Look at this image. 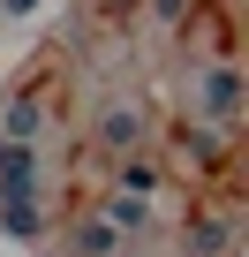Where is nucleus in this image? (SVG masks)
<instances>
[{"mask_svg": "<svg viewBox=\"0 0 249 257\" xmlns=\"http://www.w3.org/2000/svg\"><path fill=\"white\" fill-rule=\"evenodd\" d=\"M76 249H83V257H106V249H113V219H98V227H83V234H76Z\"/></svg>", "mask_w": 249, "mask_h": 257, "instance_id": "1a4fd4ad", "label": "nucleus"}, {"mask_svg": "<svg viewBox=\"0 0 249 257\" xmlns=\"http://www.w3.org/2000/svg\"><path fill=\"white\" fill-rule=\"evenodd\" d=\"M121 189H129V197H151V189H159V174H151L144 159H121Z\"/></svg>", "mask_w": 249, "mask_h": 257, "instance_id": "6e6552de", "label": "nucleus"}, {"mask_svg": "<svg viewBox=\"0 0 249 257\" xmlns=\"http://www.w3.org/2000/svg\"><path fill=\"white\" fill-rule=\"evenodd\" d=\"M204 113H211V121H234V113H241V76H234V68H211V76H204Z\"/></svg>", "mask_w": 249, "mask_h": 257, "instance_id": "20e7f679", "label": "nucleus"}, {"mask_svg": "<svg viewBox=\"0 0 249 257\" xmlns=\"http://www.w3.org/2000/svg\"><path fill=\"white\" fill-rule=\"evenodd\" d=\"M0 137H8V144H31V137H38V98H16V106H8V128H0Z\"/></svg>", "mask_w": 249, "mask_h": 257, "instance_id": "39448f33", "label": "nucleus"}, {"mask_svg": "<svg viewBox=\"0 0 249 257\" xmlns=\"http://www.w3.org/2000/svg\"><path fill=\"white\" fill-rule=\"evenodd\" d=\"M136 137H144V113L136 106H106L98 113V144L106 152H136Z\"/></svg>", "mask_w": 249, "mask_h": 257, "instance_id": "f03ea898", "label": "nucleus"}, {"mask_svg": "<svg viewBox=\"0 0 249 257\" xmlns=\"http://www.w3.org/2000/svg\"><path fill=\"white\" fill-rule=\"evenodd\" d=\"M0 234H16V242L46 234V212H38V197H31V189H23V197H0Z\"/></svg>", "mask_w": 249, "mask_h": 257, "instance_id": "7ed1b4c3", "label": "nucleus"}, {"mask_svg": "<svg viewBox=\"0 0 249 257\" xmlns=\"http://www.w3.org/2000/svg\"><path fill=\"white\" fill-rule=\"evenodd\" d=\"M23 189H38V152L0 137V197H23Z\"/></svg>", "mask_w": 249, "mask_h": 257, "instance_id": "f257e3e1", "label": "nucleus"}, {"mask_svg": "<svg viewBox=\"0 0 249 257\" xmlns=\"http://www.w3.org/2000/svg\"><path fill=\"white\" fill-rule=\"evenodd\" d=\"M106 219H113V234H136V227H144V219H151V212H144V197H129V189H121V197H113V212H106Z\"/></svg>", "mask_w": 249, "mask_h": 257, "instance_id": "0eeeda50", "label": "nucleus"}, {"mask_svg": "<svg viewBox=\"0 0 249 257\" xmlns=\"http://www.w3.org/2000/svg\"><path fill=\"white\" fill-rule=\"evenodd\" d=\"M226 242H234V227H226V219H204V227L189 234V257H219Z\"/></svg>", "mask_w": 249, "mask_h": 257, "instance_id": "423d86ee", "label": "nucleus"}, {"mask_svg": "<svg viewBox=\"0 0 249 257\" xmlns=\"http://www.w3.org/2000/svg\"><path fill=\"white\" fill-rule=\"evenodd\" d=\"M181 152H196V159L211 167V159H219V137H211V128H181Z\"/></svg>", "mask_w": 249, "mask_h": 257, "instance_id": "9d476101", "label": "nucleus"}]
</instances>
